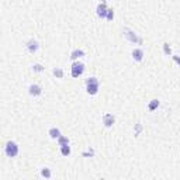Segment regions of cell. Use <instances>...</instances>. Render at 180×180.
<instances>
[{
	"label": "cell",
	"instance_id": "cell-11",
	"mask_svg": "<svg viewBox=\"0 0 180 180\" xmlns=\"http://www.w3.org/2000/svg\"><path fill=\"white\" fill-rule=\"evenodd\" d=\"M49 137L54 138V139H58V138L61 137V131H59L58 128H51V130H49Z\"/></svg>",
	"mask_w": 180,
	"mask_h": 180
},
{
	"label": "cell",
	"instance_id": "cell-8",
	"mask_svg": "<svg viewBox=\"0 0 180 180\" xmlns=\"http://www.w3.org/2000/svg\"><path fill=\"white\" fill-rule=\"evenodd\" d=\"M132 58L137 61V62H139V61H142V58H144V51L139 48H135L132 51Z\"/></svg>",
	"mask_w": 180,
	"mask_h": 180
},
{
	"label": "cell",
	"instance_id": "cell-6",
	"mask_svg": "<svg viewBox=\"0 0 180 180\" xmlns=\"http://www.w3.org/2000/svg\"><path fill=\"white\" fill-rule=\"evenodd\" d=\"M115 122V118L113 114H110V113H107V114H104L103 117V124L106 125V127H111L113 124Z\"/></svg>",
	"mask_w": 180,
	"mask_h": 180
},
{
	"label": "cell",
	"instance_id": "cell-13",
	"mask_svg": "<svg viewBox=\"0 0 180 180\" xmlns=\"http://www.w3.org/2000/svg\"><path fill=\"white\" fill-rule=\"evenodd\" d=\"M158 106H159V100L153 98V100H152V101L149 103L148 108H149V111H153V110H156V108H158Z\"/></svg>",
	"mask_w": 180,
	"mask_h": 180
},
{
	"label": "cell",
	"instance_id": "cell-10",
	"mask_svg": "<svg viewBox=\"0 0 180 180\" xmlns=\"http://www.w3.org/2000/svg\"><path fill=\"white\" fill-rule=\"evenodd\" d=\"M80 56H84V51H82V49H75V51L70 54V58H72L73 61H76V59L80 58Z\"/></svg>",
	"mask_w": 180,
	"mask_h": 180
},
{
	"label": "cell",
	"instance_id": "cell-9",
	"mask_svg": "<svg viewBox=\"0 0 180 180\" xmlns=\"http://www.w3.org/2000/svg\"><path fill=\"white\" fill-rule=\"evenodd\" d=\"M27 48L30 52H35L37 49H38V42L35 41V39H30L28 42H27Z\"/></svg>",
	"mask_w": 180,
	"mask_h": 180
},
{
	"label": "cell",
	"instance_id": "cell-15",
	"mask_svg": "<svg viewBox=\"0 0 180 180\" xmlns=\"http://www.w3.org/2000/svg\"><path fill=\"white\" fill-rule=\"evenodd\" d=\"M41 176H42V177L49 179V177H51V170H49L48 167H44V169L41 170Z\"/></svg>",
	"mask_w": 180,
	"mask_h": 180
},
{
	"label": "cell",
	"instance_id": "cell-17",
	"mask_svg": "<svg viewBox=\"0 0 180 180\" xmlns=\"http://www.w3.org/2000/svg\"><path fill=\"white\" fill-rule=\"evenodd\" d=\"M163 52H165V55H170V54H172V49H170V47H169L167 42L163 44Z\"/></svg>",
	"mask_w": 180,
	"mask_h": 180
},
{
	"label": "cell",
	"instance_id": "cell-14",
	"mask_svg": "<svg viewBox=\"0 0 180 180\" xmlns=\"http://www.w3.org/2000/svg\"><path fill=\"white\" fill-rule=\"evenodd\" d=\"M54 75H55L56 78L62 79V78H64V70H62L61 68H55V69H54Z\"/></svg>",
	"mask_w": 180,
	"mask_h": 180
},
{
	"label": "cell",
	"instance_id": "cell-16",
	"mask_svg": "<svg viewBox=\"0 0 180 180\" xmlns=\"http://www.w3.org/2000/svg\"><path fill=\"white\" fill-rule=\"evenodd\" d=\"M58 144H59V147H62V145H65V144H69V139L66 138V137H59L58 138Z\"/></svg>",
	"mask_w": 180,
	"mask_h": 180
},
{
	"label": "cell",
	"instance_id": "cell-18",
	"mask_svg": "<svg viewBox=\"0 0 180 180\" xmlns=\"http://www.w3.org/2000/svg\"><path fill=\"white\" fill-rule=\"evenodd\" d=\"M106 18H107L108 21H111V20L114 18V11H113L111 9H108V10H107V16H106Z\"/></svg>",
	"mask_w": 180,
	"mask_h": 180
},
{
	"label": "cell",
	"instance_id": "cell-7",
	"mask_svg": "<svg viewBox=\"0 0 180 180\" xmlns=\"http://www.w3.org/2000/svg\"><path fill=\"white\" fill-rule=\"evenodd\" d=\"M96 10H97V16H98V17H101V18H104V17L107 16V10H108V9H107L106 3L103 1V3H100V4H98Z\"/></svg>",
	"mask_w": 180,
	"mask_h": 180
},
{
	"label": "cell",
	"instance_id": "cell-21",
	"mask_svg": "<svg viewBox=\"0 0 180 180\" xmlns=\"http://www.w3.org/2000/svg\"><path fill=\"white\" fill-rule=\"evenodd\" d=\"M173 61H175L176 64H179V65H180V56H177V55H173Z\"/></svg>",
	"mask_w": 180,
	"mask_h": 180
},
{
	"label": "cell",
	"instance_id": "cell-3",
	"mask_svg": "<svg viewBox=\"0 0 180 180\" xmlns=\"http://www.w3.org/2000/svg\"><path fill=\"white\" fill-rule=\"evenodd\" d=\"M84 72V65L82 62H73L72 65V78H79Z\"/></svg>",
	"mask_w": 180,
	"mask_h": 180
},
{
	"label": "cell",
	"instance_id": "cell-2",
	"mask_svg": "<svg viewBox=\"0 0 180 180\" xmlns=\"http://www.w3.org/2000/svg\"><path fill=\"white\" fill-rule=\"evenodd\" d=\"M4 151H6V155L9 158H14V156L18 155V145L13 141H9L6 144V147H4Z\"/></svg>",
	"mask_w": 180,
	"mask_h": 180
},
{
	"label": "cell",
	"instance_id": "cell-20",
	"mask_svg": "<svg viewBox=\"0 0 180 180\" xmlns=\"http://www.w3.org/2000/svg\"><path fill=\"white\" fill-rule=\"evenodd\" d=\"M142 130V127H141V124H137V128H135V135H138L139 132Z\"/></svg>",
	"mask_w": 180,
	"mask_h": 180
},
{
	"label": "cell",
	"instance_id": "cell-19",
	"mask_svg": "<svg viewBox=\"0 0 180 180\" xmlns=\"http://www.w3.org/2000/svg\"><path fill=\"white\" fill-rule=\"evenodd\" d=\"M33 69H34V72H42V70H44V66L39 65V64H35V65L33 66Z\"/></svg>",
	"mask_w": 180,
	"mask_h": 180
},
{
	"label": "cell",
	"instance_id": "cell-4",
	"mask_svg": "<svg viewBox=\"0 0 180 180\" xmlns=\"http://www.w3.org/2000/svg\"><path fill=\"white\" fill-rule=\"evenodd\" d=\"M124 35H125V37H127V38H128L131 42H138V44H142V39H141L139 37H137V35L132 33V31H130L128 28H125V30H124Z\"/></svg>",
	"mask_w": 180,
	"mask_h": 180
},
{
	"label": "cell",
	"instance_id": "cell-5",
	"mask_svg": "<svg viewBox=\"0 0 180 180\" xmlns=\"http://www.w3.org/2000/svg\"><path fill=\"white\" fill-rule=\"evenodd\" d=\"M28 93H30L31 96H39V94L42 93V87H41L39 84H31V86L28 87Z\"/></svg>",
	"mask_w": 180,
	"mask_h": 180
},
{
	"label": "cell",
	"instance_id": "cell-12",
	"mask_svg": "<svg viewBox=\"0 0 180 180\" xmlns=\"http://www.w3.org/2000/svg\"><path fill=\"white\" fill-rule=\"evenodd\" d=\"M61 153L64 156H69L70 155V147H69V144H65V145L61 147Z\"/></svg>",
	"mask_w": 180,
	"mask_h": 180
},
{
	"label": "cell",
	"instance_id": "cell-1",
	"mask_svg": "<svg viewBox=\"0 0 180 180\" xmlns=\"http://www.w3.org/2000/svg\"><path fill=\"white\" fill-rule=\"evenodd\" d=\"M86 90H87V93L89 94H92V96H94L96 93L98 92V80L97 78H89L87 80H86Z\"/></svg>",
	"mask_w": 180,
	"mask_h": 180
}]
</instances>
